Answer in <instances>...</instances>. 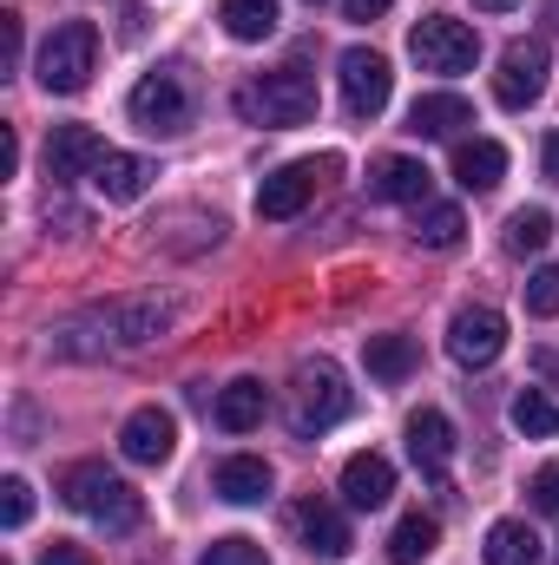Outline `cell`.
Masks as SVG:
<instances>
[{
  "instance_id": "15",
  "label": "cell",
  "mask_w": 559,
  "mask_h": 565,
  "mask_svg": "<svg viewBox=\"0 0 559 565\" xmlns=\"http://www.w3.org/2000/svg\"><path fill=\"white\" fill-rule=\"evenodd\" d=\"M409 454H415V467L441 487L447 480V467H454V427L441 408H415L409 415Z\"/></svg>"
},
{
  "instance_id": "17",
  "label": "cell",
  "mask_w": 559,
  "mask_h": 565,
  "mask_svg": "<svg viewBox=\"0 0 559 565\" xmlns=\"http://www.w3.org/2000/svg\"><path fill=\"white\" fill-rule=\"evenodd\" d=\"M389 493H395V467L382 454H349L342 460V500L349 507L376 513V507H389Z\"/></svg>"
},
{
  "instance_id": "32",
  "label": "cell",
  "mask_w": 559,
  "mask_h": 565,
  "mask_svg": "<svg viewBox=\"0 0 559 565\" xmlns=\"http://www.w3.org/2000/svg\"><path fill=\"white\" fill-rule=\"evenodd\" d=\"M527 316H559V264L534 270V282H527Z\"/></svg>"
},
{
  "instance_id": "33",
  "label": "cell",
  "mask_w": 559,
  "mask_h": 565,
  "mask_svg": "<svg viewBox=\"0 0 559 565\" xmlns=\"http://www.w3.org/2000/svg\"><path fill=\"white\" fill-rule=\"evenodd\" d=\"M527 493H534V507H540V513H559V460H547V467L534 473V487H527Z\"/></svg>"
},
{
  "instance_id": "30",
  "label": "cell",
  "mask_w": 559,
  "mask_h": 565,
  "mask_svg": "<svg viewBox=\"0 0 559 565\" xmlns=\"http://www.w3.org/2000/svg\"><path fill=\"white\" fill-rule=\"evenodd\" d=\"M198 565H271V553H264L257 540H244V533H224V540L204 546V559Z\"/></svg>"
},
{
  "instance_id": "18",
  "label": "cell",
  "mask_w": 559,
  "mask_h": 565,
  "mask_svg": "<svg viewBox=\"0 0 559 565\" xmlns=\"http://www.w3.org/2000/svg\"><path fill=\"white\" fill-rule=\"evenodd\" d=\"M218 493L231 500V507H257V500H271V487H277V473H271V460H257V454H231V460H218Z\"/></svg>"
},
{
  "instance_id": "37",
  "label": "cell",
  "mask_w": 559,
  "mask_h": 565,
  "mask_svg": "<svg viewBox=\"0 0 559 565\" xmlns=\"http://www.w3.org/2000/svg\"><path fill=\"white\" fill-rule=\"evenodd\" d=\"M13 171H20V139L0 132V178H13Z\"/></svg>"
},
{
  "instance_id": "27",
  "label": "cell",
  "mask_w": 559,
  "mask_h": 565,
  "mask_svg": "<svg viewBox=\"0 0 559 565\" xmlns=\"http://www.w3.org/2000/svg\"><path fill=\"white\" fill-rule=\"evenodd\" d=\"M441 546V526L428 520V513H409V520H395V533H389V559L395 565H421L428 553Z\"/></svg>"
},
{
  "instance_id": "28",
  "label": "cell",
  "mask_w": 559,
  "mask_h": 565,
  "mask_svg": "<svg viewBox=\"0 0 559 565\" xmlns=\"http://www.w3.org/2000/svg\"><path fill=\"white\" fill-rule=\"evenodd\" d=\"M507 415H514V427H520V434H534V440H553V434H559V408L540 395V388H520Z\"/></svg>"
},
{
  "instance_id": "11",
  "label": "cell",
  "mask_w": 559,
  "mask_h": 565,
  "mask_svg": "<svg viewBox=\"0 0 559 565\" xmlns=\"http://www.w3.org/2000/svg\"><path fill=\"white\" fill-rule=\"evenodd\" d=\"M500 349H507V316H500V309H461V316L447 322V355H454L461 369H487Z\"/></svg>"
},
{
  "instance_id": "21",
  "label": "cell",
  "mask_w": 559,
  "mask_h": 565,
  "mask_svg": "<svg viewBox=\"0 0 559 565\" xmlns=\"http://www.w3.org/2000/svg\"><path fill=\"white\" fill-rule=\"evenodd\" d=\"M454 178H461V191H494L500 178H507V151L494 139H467V145H454Z\"/></svg>"
},
{
  "instance_id": "34",
  "label": "cell",
  "mask_w": 559,
  "mask_h": 565,
  "mask_svg": "<svg viewBox=\"0 0 559 565\" xmlns=\"http://www.w3.org/2000/svg\"><path fill=\"white\" fill-rule=\"evenodd\" d=\"M40 565H86V553H80L73 540H53V546L40 553Z\"/></svg>"
},
{
  "instance_id": "8",
  "label": "cell",
  "mask_w": 559,
  "mask_h": 565,
  "mask_svg": "<svg viewBox=\"0 0 559 565\" xmlns=\"http://www.w3.org/2000/svg\"><path fill=\"white\" fill-rule=\"evenodd\" d=\"M336 171H342V158H296V164H277V171L257 184V217H271V224L296 217V211L316 198V184L336 178Z\"/></svg>"
},
{
  "instance_id": "41",
  "label": "cell",
  "mask_w": 559,
  "mask_h": 565,
  "mask_svg": "<svg viewBox=\"0 0 559 565\" xmlns=\"http://www.w3.org/2000/svg\"><path fill=\"white\" fill-rule=\"evenodd\" d=\"M309 7H316V0H309Z\"/></svg>"
},
{
  "instance_id": "6",
  "label": "cell",
  "mask_w": 559,
  "mask_h": 565,
  "mask_svg": "<svg viewBox=\"0 0 559 565\" xmlns=\"http://www.w3.org/2000/svg\"><path fill=\"white\" fill-rule=\"evenodd\" d=\"M409 53H415L421 73H441V79H454V73H474V60H481V33H474L467 20L428 13L415 33H409Z\"/></svg>"
},
{
  "instance_id": "39",
  "label": "cell",
  "mask_w": 559,
  "mask_h": 565,
  "mask_svg": "<svg viewBox=\"0 0 559 565\" xmlns=\"http://www.w3.org/2000/svg\"><path fill=\"white\" fill-rule=\"evenodd\" d=\"M547 178H553V184H559V132H553V139H547Z\"/></svg>"
},
{
  "instance_id": "20",
  "label": "cell",
  "mask_w": 559,
  "mask_h": 565,
  "mask_svg": "<svg viewBox=\"0 0 559 565\" xmlns=\"http://www.w3.org/2000/svg\"><path fill=\"white\" fill-rule=\"evenodd\" d=\"M461 126H474V106L461 93H421L409 106V132H421V139H454Z\"/></svg>"
},
{
  "instance_id": "10",
  "label": "cell",
  "mask_w": 559,
  "mask_h": 565,
  "mask_svg": "<svg viewBox=\"0 0 559 565\" xmlns=\"http://www.w3.org/2000/svg\"><path fill=\"white\" fill-rule=\"evenodd\" d=\"M336 79H342V106H349V119H376V113L389 106V93H395L389 60L369 53V46H349V53L336 60Z\"/></svg>"
},
{
  "instance_id": "26",
  "label": "cell",
  "mask_w": 559,
  "mask_h": 565,
  "mask_svg": "<svg viewBox=\"0 0 559 565\" xmlns=\"http://www.w3.org/2000/svg\"><path fill=\"white\" fill-rule=\"evenodd\" d=\"M461 231H467L461 204H421V211H415V244H421V250H454V244H461Z\"/></svg>"
},
{
  "instance_id": "3",
  "label": "cell",
  "mask_w": 559,
  "mask_h": 565,
  "mask_svg": "<svg viewBox=\"0 0 559 565\" xmlns=\"http://www.w3.org/2000/svg\"><path fill=\"white\" fill-rule=\"evenodd\" d=\"M238 113H244L251 126H264V132L309 126V119H316V79H309L303 66H277V73H264V79H251V86L238 93Z\"/></svg>"
},
{
  "instance_id": "35",
  "label": "cell",
  "mask_w": 559,
  "mask_h": 565,
  "mask_svg": "<svg viewBox=\"0 0 559 565\" xmlns=\"http://www.w3.org/2000/svg\"><path fill=\"white\" fill-rule=\"evenodd\" d=\"M145 26H151L145 7H126V13H119V40H145Z\"/></svg>"
},
{
  "instance_id": "23",
  "label": "cell",
  "mask_w": 559,
  "mask_h": 565,
  "mask_svg": "<svg viewBox=\"0 0 559 565\" xmlns=\"http://www.w3.org/2000/svg\"><path fill=\"white\" fill-rule=\"evenodd\" d=\"M481 553H487V565H540V540L527 520H494Z\"/></svg>"
},
{
  "instance_id": "13",
  "label": "cell",
  "mask_w": 559,
  "mask_h": 565,
  "mask_svg": "<svg viewBox=\"0 0 559 565\" xmlns=\"http://www.w3.org/2000/svg\"><path fill=\"white\" fill-rule=\"evenodd\" d=\"M99 158H106V139H99L93 126H53V139H46V178H53V184L93 178Z\"/></svg>"
},
{
  "instance_id": "12",
  "label": "cell",
  "mask_w": 559,
  "mask_h": 565,
  "mask_svg": "<svg viewBox=\"0 0 559 565\" xmlns=\"http://www.w3.org/2000/svg\"><path fill=\"white\" fill-rule=\"evenodd\" d=\"M171 447H178L171 408H139V415H126V427H119V454H126L133 467H165Z\"/></svg>"
},
{
  "instance_id": "36",
  "label": "cell",
  "mask_w": 559,
  "mask_h": 565,
  "mask_svg": "<svg viewBox=\"0 0 559 565\" xmlns=\"http://www.w3.org/2000/svg\"><path fill=\"white\" fill-rule=\"evenodd\" d=\"M389 7H395V0H342V13H349V20H382Z\"/></svg>"
},
{
  "instance_id": "22",
  "label": "cell",
  "mask_w": 559,
  "mask_h": 565,
  "mask_svg": "<svg viewBox=\"0 0 559 565\" xmlns=\"http://www.w3.org/2000/svg\"><path fill=\"white\" fill-rule=\"evenodd\" d=\"M271 415V395H264V382H231V388H218V427L224 434H251V427Z\"/></svg>"
},
{
  "instance_id": "19",
  "label": "cell",
  "mask_w": 559,
  "mask_h": 565,
  "mask_svg": "<svg viewBox=\"0 0 559 565\" xmlns=\"http://www.w3.org/2000/svg\"><path fill=\"white\" fill-rule=\"evenodd\" d=\"M296 533H303V546H309L316 559H342V553H349V520H342L329 500H303V507H296Z\"/></svg>"
},
{
  "instance_id": "1",
  "label": "cell",
  "mask_w": 559,
  "mask_h": 565,
  "mask_svg": "<svg viewBox=\"0 0 559 565\" xmlns=\"http://www.w3.org/2000/svg\"><path fill=\"white\" fill-rule=\"evenodd\" d=\"M184 316H191V296H158V289H145V296H119V302H99V309L66 316V322L53 329L46 349L66 355V362L133 355V349H145V342H165Z\"/></svg>"
},
{
  "instance_id": "29",
  "label": "cell",
  "mask_w": 559,
  "mask_h": 565,
  "mask_svg": "<svg viewBox=\"0 0 559 565\" xmlns=\"http://www.w3.org/2000/svg\"><path fill=\"white\" fill-rule=\"evenodd\" d=\"M547 237H553V217H547V211H514V217H507V250H514V257L547 250Z\"/></svg>"
},
{
  "instance_id": "4",
  "label": "cell",
  "mask_w": 559,
  "mask_h": 565,
  "mask_svg": "<svg viewBox=\"0 0 559 565\" xmlns=\"http://www.w3.org/2000/svg\"><path fill=\"white\" fill-rule=\"evenodd\" d=\"M349 415V388H342V369L336 362H296V375H289V427L303 434V440H316V434H329V427Z\"/></svg>"
},
{
  "instance_id": "9",
  "label": "cell",
  "mask_w": 559,
  "mask_h": 565,
  "mask_svg": "<svg viewBox=\"0 0 559 565\" xmlns=\"http://www.w3.org/2000/svg\"><path fill=\"white\" fill-rule=\"evenodd\" d=\"M547 73H553L547 40H514V46L500 53V73H494V99H500L507 113H527V106L547 93Z\"/></svg>"
},
{
  "instance_id": "14",
  "label": "cell",
  "mask_w": 559,
  "mask_h": 565,
  "mask_svg": "<svg viewBox=\"0 0 559 565\" xmlns=\"http://www.w3.org/2000/svg\"><path fill=\"white\" fill-rule=\"evenodd\" d=\"M151 178H158V164L139 158V151H106V158L93 164V191H99L106 204H139L145 191H151Z\"/></svg>"
},
{
  "instance_id": "24",
  "label": "cell",
  "mask_w": 559,
  "mask_h": 565,
  "mask_svg": "<svg viewBox=\"0 0 559 565\" xmlns=\"http://www.w3.org/2000/svg\"><path fill=\"white\" fill-rule=\"evenodd\" d=\"M362 362H369L376 382H409L415 375V342L409 335H369L362 342Z\"/></svg>"
},
{
  "instance_id": "38",
  "label": "cell",
  "mask_w": 559,
  "mask_h": 565,
  "mask_svg": "<svg viewBox=\"0 0 559 565\" xmlns=\"http://www.w3.org/2000/svg\"><path fill=\"white\" fill-rule=\"evenodd\" d=\"M0 33H7V66L20 60V13H0Z\"/></svg>"
},
{
  "instance_id": "25",
  "label": "cell",
  "mask_w": 559,
  "mask_h": 565,
  "mask_svg": "<svg viewBox=\"0 0 559 565\" xmlns=\"http://www.w3.org/2000/svg\"><path fill=\"white\" fill-rule=\"evenodd\" d=\"M218 20H224L231 40H271L277 33V0H224Z\"/></svg>"
},
{
  "instance_id": "40",
  "label": "cell",
  "mask_w": 559,
  "mask_h": 565,
  "mask_svg": "<svg viewBox=\"0 0 559 565\" xmlns=\"http://www.w3.org/2000/svg\"><path fill=\"white\" fill-rule=\"evenodd\" d=\"M474 7H487V13H514L520 0H474Z\"/></svg>"
},
{
  "instance_id": "2",
  "label": "cell",
  "mask_w": 559,
  "mask_h": 565,
  "mask_svg": "<svg viewBox=\"0 0 559 565\" xmlns=\"http://www.w3.org/2000/svg\"><path fill=\"white\" fill-rule=\"evenodd\" d=\"M60 493H66V507H73L80 520H93V526H106V533H133L145 520V500L106 467V460H80V467L60 480Z\"/></svg>"
},
{
  "instance_id": "5",
  "label": "cell",
  "mask_w": 559,
  "mask_h": 565,
  "mask_svg": "<svg viewBox=\"0 0 559 565\" xmlns=\"http://www.w3.org/2000/svg\"><path fill=\"white\" fill-rule=\"evenodd\" d=\"M93 66H99V26H93V20L53 26V33L40 40V60H33V73H40L46 93H86Z\"/></svg>"
},
{
  "instance_id": "7",
  "label": "cell",
  "mask_w": 559,
  "mask_h": 565,
  "mask_svg": "<svg viewBox=\"0 0 559 565\" xmlns=\"http://www.w3.org/2000/svg\"><path fill=\"white\" fill-rule=\"evenodd\" d=\"M126 113L139 119L145 132H184V126H191V113H198V99H191V79H184L178 66H158V73H145L139 86H133V99H126Z\"/></svg>"
},
{
  "instance_id": "31",
  "label": "cell",
  "mask_w": 559,
  "mask_h": 565,
  "mask_svg": "<svg viewBox=\"0 0 559 565\" xmlns=\"http://www.w3.org/2000/svg\"><path fill=\"white\" fill-rule=\"evenodd\" d=\"M27 520H33V487L13 473V480H0V526H7V533H20Z\"/></svg>"
},
{
  "instance_id": "16",
  "label": "cell",
  "mask_w": 559,
  "mask_h": 565,
  "mask_svg": "<svg viewBox=\"0 0 559 565\" xmlns=\"http://www.w3.org/2000/svg\"><path fill=\"white\" fill-rule=\"evenodd\" d=\"M369 198H382V204H428V164L402 158V151L376 158L369 164Z\"/></svg>"
}]
</instances>
